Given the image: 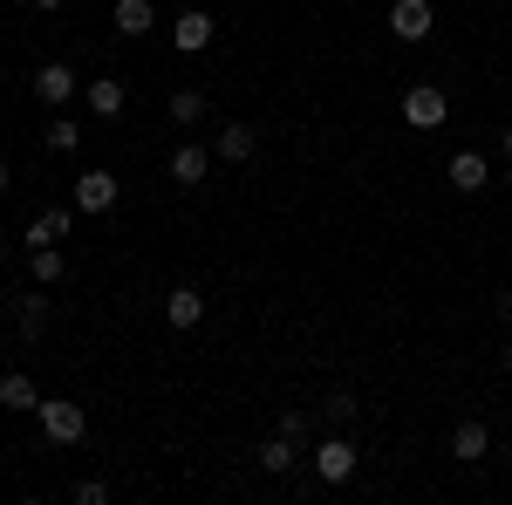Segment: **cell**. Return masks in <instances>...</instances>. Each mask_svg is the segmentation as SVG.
Instances as JSON below:
<instances>
[{
    "mask_svg": "<svg viewBox=\"0 0 512 505\" xmlns=\"http://www.w3.org/2000/svg\"><path fill=\"white\" fill-rule=\"evenodd\" d=\"M41 437L48 444H62V451H76L82 437H89V410H82L76 396H41Z\"/></svg>",
    "mask_w": 512,
    "mask_h": 505,
    "instance_id": "6da1fadb",
    "label": "cell"
},
{
    "mask_svg": "<svg viewBox=\"0 0 512 505\" xmlns=\"http://www.w3.org/2000/svg\"><path fill=\"white\" fill-rule=\"evenodd\" d=\"M308 458H315V478H321V485H349L355 465H362V458H355V444H349V430H328Z\"/></svg>",
    "mask_w": 512,
    "mask_h": 505,
    "instance_id": "7a4b0ae2",
    "label": "cell"
},
{
    "mask_svg": "<svg viewBox=\"0 0 512 505\" xmlns=\"http://www.w3.org/2000/svg\"><path fill=\"white\" fill-rule=\"evenodd\" d=\"M444 117H451V96L437 82H410L403 89V123L410 130H444Z\"/></svg>",
    "mask_w": 512,
    "mask_h": 505,
    "instance_id": "3957f363",
    "label": "cell"
},
{
    "mask_svg": "<svg viewBox=\"0 0 512 505\" xmlns=\"http://www.w3.org/2000/svg\"><path fill=\"white\" fill-rule=\"evenodd\" d=\"M117 198H123L117 171L96 164V171H82V178H76V198H69V205H76L82 219H103V212H117Z\"/></svg>",
    "mask_w": 512,
    "mask_h": 505,
    "instance_id": "277c9868",
    "label": "cell"
},
{
    "mask_svg": "<svg viewBox=\"0 0 512 505\" xmlns=\"http://www.w3.org/2000/svg\"><path fill=\"white\" fill-rule=\"evenodd\" d=\"M212 35H219V14H205V7H185V14L171 21V48H178V55H205Z\"/></svg>",
    "mask_w": 512,
    "mask_h": 505,
    "instance_id": "5b68a950",
    "label": "cell"
},
{
    "mask_svg": "<svg viewBox=\"0 0 512 505\" xmlns=\"http://www.w3.org/2000/svg\"><path fill=\"white\" fill-rule=\"evenodd\" d=\"M431 28H437L431 0H390V35L396 41H431Z\"/></svg>",
    "mask_w": 512,
    "mask_h": 505,
    "instance_id": "8992f818",
    "label": "cell"
},
{
    "mask_svg": "<svg viewBox=\"0 0 512 505\" xmlns=\"http://www.w3.org/2000/svg\"><path fill=\"white\" fill-rule=\"evenodd\" d=\"M164 171H171V185H185V192H192V185H205V178H212V144H192V137H185V144L171 151V164H164Z\"/></svg>",
    "mask_w": 512,
    "mask_h": 505,
    "instance_id": "52a82bcc",
    "label": "cell"
},
{
    "mask_svg": "<svg viewBox=\"0 0 512 505\" xmlns=\"http://www.w3.org/2000/svg\"><path fill=\"white\" fill-rule=\"evenodd\" d=\"M35 96L48 103V110H69V103H76V69H69V62H41L35 69Z\"/></svg>",
    "mask_w": 512,
    "mask_h": 505,
    "instance_id": "ba28073f",
    "label": "cell"
},
{
    "mask_svg": "<svg viewBox=\"0 0 512 505\" xmlns=\"http://www.w3.org/2000/svg\"><path fill=\"white\" fill-rule=\"evenodd\" d=\"M82 103H89V117L117 123V117H123V103H130V89H123L117 76H89V89H82Z\"/></svg>",
    "mask_w": 512,
    "mask_h": 505,
    "instance_id": "9c48e42d",
    "label": "cell"
},
{
    "mask_svg": "<svg viewBox=\"0 0 512 505\" xmlns=\"http://www.w3.org/2000/svg\"><path fill=\"white\" fill-rule=\"evenodd\" d=\"M76 219H82L76 205H48L35 226L21 233V246H55V239H69V233H76Z\"/></svg>",
    "mask_w": 512,
    "mask_h": 505,
    "instance_id": "30bf717a",
    "label": "cell"
},
{
    "mask_svg": "<svg viewBox=\"0 0 512 505\" xmlns=\"http://www.w3.org/2000/svg\"><path fill=\"white\" fill-rule=\"evenodd\" d=\"M253 151H260V130H253V123H226V130L212 137V157H219V164H246Z\"/></svg>",
    "mask_w": 512,
    "mask_h": 505,
    "instance_id": "8fae6325",
    "label": "cell"
},
{
    "mask_svg": "<svg viewBox=\"0 0 512 505\" xmlns=\"http://www.w3.org/2000/svg\"><path fill=\"white\" fill-rule=\"evenodd\" d=\"M485 451H492V430L478 424V417H458V424H451V458H458V465H478Z\"/></svg>",
    "mask_w": 512,
    "mask_h": 505,
    "instance_id": "7c38bea8",
    "label": "cell"
},
{
    "mask_svg": "<svg viewBox=\"0 0 512 505\" xmlns=\"http://www.w3.org/2000/svg\"><path fill=\"white\" fill-rule=\"evenodd\" d=\"M301 458H308V444H294V437H280V430L267 437V444H260V451H253V465L274 471V478H287V471L301 465Z\"/></svg>",
    "mask_w": 512,
    "mask_h": 505,
    "instance_id": "4fadbf2b",
    "label": "cell"
},
{
    "mask_svg": "<svg viewBox=\"0 0 512 505\" xmlns=\"http://www.w3.org/2000/svg\"><path fill=\"white\" fill-rule=\"evenodd\" d=\"M110 21H117L123 41L151 35V28H158V0H117V7H110Z\"/></svg>",
    "mask_w": 512,
    "mask_h": 505,
    "instance_id": "5bb4252c",
    "label": "cell"
},
{
    "mask_svg": "<svg viewBox=\"0 0 512 505\" xmlns=\"http://www.w3.org/2000/svg\"><path fill=\"white\" fill-rule=\"evenodd\" d=\"M444 178H451L458 192H485V185H492V164H485V151H458L444 164Z\"/></svg>",
    "mask_w": 512,
    "mask_h": 505,
    "instance_id": "9a60e30c",
    "label": "cell"
},
{
    "mask_svg": "<svg viewBox=\"0 0 512 505\" xmlns=\"http://www.w3.org/2000/svg\"><path fill=\"white\" fill-rule=\"evenodd\" d=\"M164 321H171L178 335L198 328V321H205V294H198V287H171V294H164Z\"/></svg>",
    "mask_w": 512,
    "mask_h": 505,
    "instance_id": "2e32d148",
    "label": "cell"
},
{
    "mask_svg": "<svg viewBox=\"0 0 512 505\" xmlns=\"http://www.w3.org/2000/svg\"><path fill=\"white\" fill-rule=\"evenodd\" d=\"M0 410H14V417H28V410H41V389H35V376L7 369V376H0Z\"/></svg>",
    "mask_w": 512,
    "mask_h": 505,
    "instance_id": "e0dca14e",
    "label": "cell"
},
{
    "mask_svg": "<svg viewBox=\"0 0 512 505\" xmlns=\"http://www.w3.org/2000/svg\"><path fill=\"white\" fill-rule=\"evenodd\" d=\"M14 335L21 342H41L48 335V294H21L14 301Z\"/></svg>",
    "mask_w": 512,
    "mask_h": 505,
    "instance_id": "ac0fdd59",
    "label": "cell"
},
{
    "mask_svg": "<svg viewBox=\"0 0 512 505\" xmlns=\"http://www.w3.org/2000/svg\"><path fill=\"white\" fill-rule=\"evenodd\" d=\"M28 267H35V287H62V280H69L62 246H28Z\"/></svg>",
    "mask_w": 512,
    "mask_h": 505,
    "instance_id": "d6986e66",
    "label": "cell"
},
{
    "mask_svg": "<svg viewBox=\"0 0 512 505\" xmlns=\"http://www.w3.org/2000/svg\"><path fill=\"white\" fill-rule=\"evenodd\" d=\"M164 110H171V123H178V130H192V123H205V110H212V103H205V89H171V103H164Z\"/></svg>",
    "mask_w": 512,
    "mask_h": 505,
    "instance_id": "ffe728a7",
    "label": "cell"
},
{
    "mask_svg": "<svg viewBox=\"0 0 512 505\" xmlns=\"http://www.w3.org/2000/svg\"><path fill=\"white\" fill-rule=\"evenodd\" d=\"M41 144H48V151H55V157H69V151H76V144H82L76 117H48V123H41Z\"/></svg>",
    "mask_w": 512,
    "mask_h": 505,
    "instance_id": "44dd1931",
    "label": "cell"
},
{
    "mask_svg": "<svg viewBox=\"0 0 512 505\" xmlns=\"http://www.w3.org/2000/svg\"><path fill=\"white\" fill-rule=\"evenodd\" d=\"M355 417H362V403H355L349 389H335V396H328V403H321V430H349Z\"/></svg>",
    "mask_w": 512,
    "mask_h": 505,
    "instance_id": "7402d4cb",
    "label": "cell"
},
{
    "mask_svg": "<svg viewBox=\"0 0 512 505\" xmlns=\"http://www.w3.org/2000/svg\"><path fill=\"white\" fill-rule=\"evenodd\" d=\"M274 430H280V437H294V444H308V437H315V417H308V410H280Z\"/></svg>",
    "mask_w": 512,
    "mask_h": 505,
    "instance_id": "603a6c76",
    "label": "cell"
},
{
    "mask_svg": "<svg viewBox=\"0 0 512 505\" xmlns=\"http://www.w3.org/2000/svg\"><path fill=\"white\" fill-rule=\"evenodd\" d=\"M76 505H110V485H103V478H82V485H76Z\"/></svg>",
    "mask_w": 512,
    "mask_h": 505,
    "instance_id": "cb8c5ba5",
    "label": "cell"
},
{
    "mask_svg": "<svg viewBox=\"0 0 512 505\" xmlns=\"http://www.w3.org/2000/svg\"><path fill=\"white\" fill-rule=\"evenodd\" d=\"M492 314H499V321L512 328V287H499V294H492Z\"/></svg>",
    "mask_w": 512,
    "mask_h": 505,
    "instance_id": "d4e9b609",
    "label": "cell"
},
{
    "mask_svg": "<svg viewBox=\"0 0 512 505\" xmlns=\"http://www.w3.org/2000/svg\"><path fill=\"white\" fill-rule=\"evenodd\" d=\"M7 192H14V171H7V164H0V198H7Z\"/></svg>",
    "mask_w": 512,
    "mask_h": 505,
    "instance_id": "484cf974",
    "label": "cell"
},
{
    "mask_svg": "<svg viewBox=\"0 0 512 505\" xmlns=\"http://www.w3.org/2000/svg\"><path fill=\"white\" fill-rule=\"evenodd\" d=\"M7 301H14V287H7V273H0V308H7Z\"/></svg>",
    "mask_w": 512,
    "mask_h": 505,
    "instance_id": "4316f807",
    "label": "cell"
},
{
    "mask_svg": "<svg viewBox=\"0 0 512 505\" xmlns=\"http://www.w3.org/2000/svg\"><path fill=\"white\" fill-rule=\"evenodd\" d=\"M7 246H14V233H7V226H0V260H7Z\"/></svg>",
    "mask_w": 512,
    "mask_h": 505,
    "instance_id": "83f0119b",
    "label": "cell"
},
{
    "mask_svg": "<svg viewBox=\"0 0 512 505\" xmlns=\"http://www.w3.org/2000/svg\"><path fill=\"white\" fill-rule=\"evenodd\" d=\"M499 362H506V376H512V349H506V355H499Z\"/></svg>",
    "mask_w": 512,
    "mask_h": 505,
    "instance_id": "f1b7e54d",
    "label": "cell"
},
{
    "mask_svg": "<svg viewBox=\"0 0 512 505\" xmlns=\"http://www.w3.org/2000/svg\"><path fill=\"white\" fill-rule=\"evenodd\" d=\"M35 7H62V0H35Z\"/></svg>",
    "mask_w": 512,
    "mask_h": 505,
    "instance_id": "f546056e",
    "label": "cell"
},
{
    "mask_svg": "<svg viewBox=\"0 0 512 505\" xmlns=\"http://www.w3.org/2000/svg\"><path fill=\"white\" fill-rule=\"evenodd\" d=\"M506 157H512V130H506Z\"/></svg>",
    "mask_w": 512,
    "mask_h": 505,
    "instance_id": "4dcf8cb0",
    "label": "cell"
},
{
    "mask_svg": "<svg viewBox=\"0 0 512 505\" xmlns=\"http://www.w3.org/2000/svg\"><path fill=\"white\" fill-rule=\"evenodd\" d=\"M506 185H512V171H506Z\"/></svg>",
    "mask_w": 512,
    "mask_h": 505,
    "instance_id": "1f68e13d",
    "label": "cell"
}]
</instances>
